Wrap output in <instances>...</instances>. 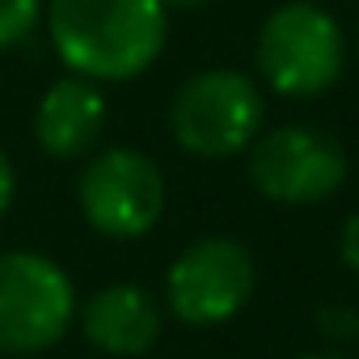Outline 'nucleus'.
<instances>
[{
    "label": "nucleus",
    "mask_w": 359,
    "mask_h": 359,
    "mask_svg": "<svg viewBox=\"0 0 359 359\" xmlns=\"http://www.w3.org/2000/svg\"><path fill=\"white\" fill-rule=\"evenodd\" d=\"M161 5H165L169 13H195V9L212 5V0H161Z\"/></svg>",
    "instance_id": "nucleus-14"
},
{
    "label": "nucleus",
    "mask_w": 359,
    "mask_h": 359,
    "mask_svg": "<svg viewBox=\"0 0 359 359\" xmlns=\"http://www.w3.org/2000/svg\"><path fill=\"white\" fill-rule=\"evenodd\" d=\"M106 123H110L106 85L76 72L55 76L34 106V140L51 161H85L93 148H102Z\"/></svg>",
    "instance_id": "nucleus-9"
},
{
    "label": "nucleus",
    "mask_w": 359,
    "mask_h": 359,
    "mask_svg": "<svg viewBox=\"0 0 359 359\" xmlns=\"http://www.w3.org/2000/svg\"><path fill=\"white\" fill-rule=\"evenodd\" d=\"M346 30L321 0H283L275 5L254 39V68L262 89L287 102L325 97L346 72Z\"/></svg>",
    "instance_id": "nucleus-2"
},
{
    "label": "nucleus",
    "mask_w": 359,
    "mask_h": 359,
    "mask_svg": "<svg viewBox=\"0 0 359 359\" xmlns=\"http://www.w3.org/2000/svg\"><path fill=\"white\" fill-rule=\"evenodd\" d=\"M0 359H39V355H0Z\"/></svg>",
    "instance_id": "nucleus-16"
},
{
    "label": "nucleus",
    "mask_w": 359,
    "mask_h": 359,
    "mask_svg": "<svg viewBox=\"0 0 359 359\" xmlns=\"http://www.w3.org/2000/svg\"><path fill=\"white\" fill-rule=\"evenodd\" d=\"M355 47H359V22H355Z\"/></svg>",
    "instance_id": "nucleus-17"
},
{
    "label": "nucleus",
    "mask_w": 359,
    "mask_h": 359,
    "mask_svg": "<svg viewBox=\"0 0 359 359\" xmlns=\"http://www.w3.org/2000/svg\"><path fill=\"white\" fill-rule=\"evenodd\" d=\"M13 199H18V169H13V156L0 148V224L13 212Z\"/></svg>",
    "instance_id": "nucleus-13"
},
{
    "label": "nucleus",
    "mask_w": 359,
    "mask_h": 359,
    "mask_svg": "<svg viewBox=\"0 0 359 359\" xmlns=\"http://www.w3.org/2000/svg\"><path fill=\"white\" fill-rule=\"evenodd\" d=\"M43 30L64 72L127 85L165 55L169 9L161 0H47Z\"/></svg>",
    "instance_id": "nucleus-1"
},
{
    "label": "nucleus",
    "mask_w": 359,
    "mask_h": 359,
    "mask_svg": "<svg viewBox=\"0 0 359 359\" xmlns=\"http://www.w3.org/2000/svg\"><path fill=\"white\" fill-rule=\"evenodd\" d=\"M165 300L140 283H106L76 309L81 338L106 359H144L165 334Z\"/></svg>",
    "instance_id": "nucleus-8"
},
{
    "label": "nucleus",
    "mask_w": 359,
    "mask_h": 359,
    "mask_svg": "<svg viewBox=\"0 0 359 359\" xmlns=\"http://www.w3.org/2000/svg\"><path fill=\"white\" fill-rule=\"evenodd\" d=\"M72 275L39 250L0 254V355H47L76 325Z\"/></svg>",
    "instance_id": "nucleus-7"
},
{
    "label": "nucleus",
    "mask_w": 359,
    "mask_h": 359,
    "mask_svg": "<svg viewBox=\"0 0 359 359\" xmlns=\"http://www.w3.org/2000/svg\"><path fill=\"white\" fill-rule=\"evenodd\" d=\"M296 359H351V355H342V351L325 346V351H304V355H296Z\"/></svg>",
    "instance_id": "nucleus-15"
},
{
    "label": "nucleus",
    "mask_w": 359,
    "mask_h": 359,
    "mask_svg": "<svg viewBox=\"0 0 359 359\" xmlns=\"http://www.w3.org/2000/svg\"><path fill=\"white\" fill-rule=\"evenodd\" d=\"M317 330L330 338V342H359V313L351 304H325L317 313Z\"/></svg>",
    "instance_id": "nucleus-11"
},
{
    "label": "nucleus",
    "mask_w": 359,
    "mask_h": 359,
    "mask_svg": "<svg viewBox=\"0 0 359 359\" xmlns=\"http://www.w3.org/2000/svg\"><path fill=\"white\" fill-rule=\"evenodd\" d=\"M250 187L275 208H317L346 187V148L334 131L317 123L262 127L245 148Z\"/></svg>",
    "instance_id": "nucleus-6"
},
{
    "label": "nucleus",
    "mask_w": 359,
    "mask_h": 359,
    "mask_svg": "<svg viewBox=\"0 0 359 359\" xmlns=\"http://www.w3.org/2000/svg\"><path fill=\"white\" fill-rule=\"evenodd\" d=\"M258 292V258L241 237L203 233L187 241L165 266V313L191 330L229 325Z\"/></svg>",
    "instance_id": "nucleus-4"
},
{
    "label": "nucleus",
    "mask_w": 359,
    "mask_h": 359,
    "mask_svg": "<svg viewBox=\"0 0 359 359\" xmlns=\"http://www.w3.org/2000/svg\"><path fill=\"white\" fill-rule=\"evenodd\" d=\"M47 13V0H0V51L26 47Z\"/></svg>",
    "instance_id": "nucleus-10"
},
{
    "label": "nucleus",
    "mask_w": 359,
    "mask_h": 359,
    "mask_svg": "<svg viewBox=\"0 0 359 359\" xmlns=\"http://www.w3.org/2000/svg\"><path fill=\"white\" fill-rule=\"evenodd\" d=\"M338 258H342L346 271L359 275V208H355V212L342 220V229H338Z\"/></svg>",
    "instance_id": "nucleus-12"
},
{
    "label": "nucleus",
    "mask_w": 359,
    "mask_h": 359,
    "mask_svg": "<svg viewBox=\"0 0 359 359\" xmlns=\"http://www.w3.org/2000/svg\"><path fill=\"white\" fill-rule=\"evenodd\" d=\"M165 127L187 156H245V148L266 127V89L241 68H199L173 89Z\"/></svg>",
    "instance_id": "nucleus-3"
},
{
    "label": "nucleus",
    "mask_w": 359,
    "mask_h": 359,
    "mask_svg": "<svg viewBox=\"0 0 359 359\" xmlns=\"http://www.w3.org/2000/svg\"><path fill=\"white\" fill-rule=\"evenodd\" d=\"M72 195H76L81 220L106 241L148 237L165 220V208H169L165 169L131 144L93 148L76 173Z\"/></svg>",
    "instance_id": "nucleus-5"
}]
</instances>
